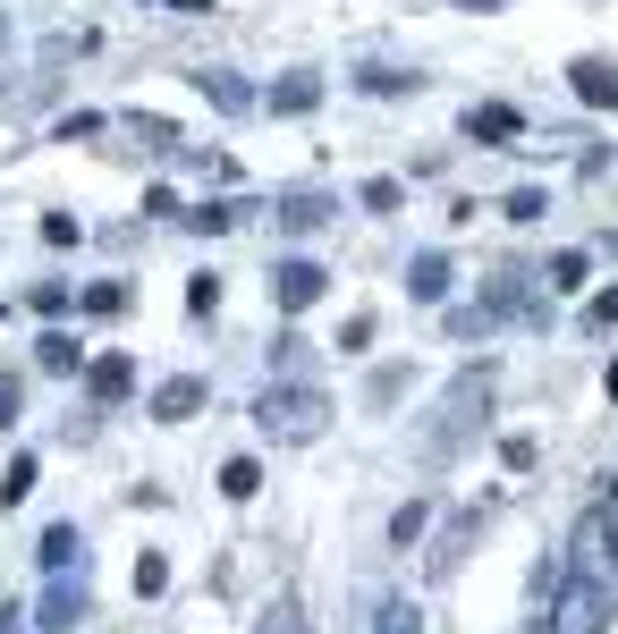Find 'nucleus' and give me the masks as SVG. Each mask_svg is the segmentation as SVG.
<instances>
[{"label":"nucleus","instance_id":"4","mask_svg":"<svg viewBox=\"0 0 618 634\" xmlns=\"http://www.w3.org/2000/svg\"><path fill=\"white\" fill-rule=\"evenodd\" d=\"M568 77H576V102H593V110H618V68H610V60H576Z\"/></svg>","mask_w":618,"mask_h":634},{"label":"nucleus","instance_id":"17","mask_svg":"<svg viewBox=\"0 0 618 634\" xmlns=\"http://www.w3.org/2000/svg\"><path fill=\"white\" fill-rule=\"evenodd\" d=\"M398 195H407L398 178H364V212H398Z\"/></svg>","mask_w":618,"mask_h":634},{"label":"nucleus","instance_id":"20","mask_svg":"<svg viewBox=\"0 0 618 634\" xmlns=\"http://www.w3.org/2000/svg\"><path fill=\"white\" fill-rule=\"evenodd\" d=\"M364 94H416V77H398V68H364Z\"/></svg>","mask_w":618,"mask_h":634},{"label":"nucleus","instance_id":"26","mask_svg":"<svg viewBox=\"0 0 618 634\" xmlns=\"http://www.w3.org/2000/svg\"><path fill=\"white\" fill-rule=\"evenodd\" d=\"M263 634H305V618H296V609H271V618H263Z\"/></svg>","mask_w":618,"mask_h":634},{"label":"nucleus","instance_id":"8","mask_svg":"<svg viewBox=\"0 0 618 634\" xmlns=\"http://www.w3.org/2000/svg\"><path fill=\"white\" fill-rule=\"evenodd\" d=\"M517 110H509V102H483V110H466V136H483V144H509V136H517Z\"/></svg>","mask_w":618,"mask_h":634},{"label":"nucleus","instance_id":"9","mask_svg":"<svg viewBox=\"0 0 618 634\" xmlns=\"http://www.w3.org/2000/svg\"><path fill=\"white\" fill-rule=\"evenodd\" d=\"M77 618H85V592H77V584H51V601H43V618H34V626H43V634H68Z\"/></svg>","mask_w":618,"mask_h":634},{"label":"nucleus","instance_id":"27","mask_svg":"<svg viewBox=\"0 0 618 634\" xmlns=\"http://www.w3.org/2000/svg\"><path fill=\"white\" fill-rule=\"evenodd\" d=\"M0 423H18V380L0 373Z\"/></svg>","mask_w":618,"mask_h":634},{"label":"nucleus","instance_id":"24","mask_svg":"<svg viewBox=\"0 0 618 634\" xmlns=\"http://www.w3.org/2000/svg\"><path fill=\"white\" fill-rule=\"evenodd\" d=\"M585 321H593V330H610V321H618V287H610V296H593V305H585Z\"/></svg>","mask_w":618,"mask_h":634},{"label":"nucleus","instance_id":"13","mask_svg":"<svg viewBox=\"0 0 618 634\" xmlns=\"http://www.w3.org/2000/svg\"><path fill=\"white\" fill-rule=\"evenodd\" d=\"M280 228H296V237L323 228V195H289V203H280Z\"/></svg>","mask_w":618,"mask_h":634},{"label":"nucleus","instance_id":"10","mask_svg":"<svg viewBox=\"0 0 618 634\" xmlns=\"http://www.w3.org/2000/svg\"><path fill=\"white\" fill-rule=\"evenodd\" d=\"M407 287H416L423 305H441V296H450V262H441V254H416V271H407Z\"/></svg>","mask_w":618,"mask_h":634},{"label":"nucleus","instance_id":"16","mask_svg":"<svg viewBox=\"0 0 618 634\" xmlns=\"http://www.w3.org/2000/svg\"><path fill=\"white\" fill-rule=\"evenodd\" d=\"M423 516H432V507H423V500H407V507H398V516H390V541H398V550H407V541L423 533Z\"/></svg>","mask_w":618,"mask_h":634},{"label":"nucleus","instance_id":"11","mask_svg":"<svg viewBox=\"0 0 618 634\" xmlns=\"http://www.w3.org/2000/svg\"><path fill=\"white\" fill-rule=\"evenodd\" d=\"M77 550H85V533H77V525H51V533H43V550H34V559H43V567L60 575V567H77Z\"/></svg>","mask_w":618,"mask_h":634},{"label":"nucleus","instance_id":"19","mask_svg":"<svg viewBox=\"0 0 618 634\" xmlns=\"http://www.w3.org/2000/svg\"><path fill=\"white\" fill-rule=\"evenodd\" d=\"M34 491V457H18V466H9V482H0V507H18Z\"/></svg>","mask_w":618,"mask_h":634},{"label":"nucleus","instance_id":"22","mask_svg":"<svg viewBox=\"0 0 618 634\" xmlns=\"http://www.w3.org/2000/svg\"><path fill=\"white\" fill-rule=\"evenodd\" d=\"M364 348H373V314H357L348 330H339V355H364Z\"/></svg>","mask_w":618,"mask_h":634},{"label":"nucleus","instance_id":"28","mask_svg":"<svg viewBox=\"0 0 618 634\" xmlns=\"http://www.w3.org/2000/svg\"><path fill=\"white\" fill-rule=\"evenodd\" d=\"M170 9H178V17H203V9H212V0H170Z\"/></svg>","mask_w":618,"mask_h":634},{"label":"nucleus","instance_id":"14","mask_svg":"<svg viewBox=\"0 0 618 634\" xmlns=\"http://www.w3.org/2000/svg\"><path fill=\"white\" fill-rule=\"evenodd\" d=\"M196 85H203V94H212V102H221V110H246V102H255V94H246V85H237V77H221V68H203Z\"/></svg>","mask_w":618,"mask_h":634},{"label":"nucleus","instance_id":"2","mask_svg":"<svg viewBox=\"0 0 618 634\" xmlns=\"http://www.w3.org/2000/svg\"><path fill=\"white\" fill-rule=\"evenodd\" d=\"M602 626V601H593V584H568L551 601V634H593Z\"/></svg>","mask_w":618,"mask_h":634},{"label":"nucleus","instance_id":"6","mask_svg":"<svg viewBox=\"0 0 618 634\" xmlns=\"http://www.w3.org/2000/svg\"><path fill=\"white\" fill-rule=\"evenodd\" d=\"M196 407H203V380H196V373H178V380H162V389H153V414H162V423H187Z\"/></svg>","mask_w":618,"mask_h":634},{"label":"nucleus","instance_id":"1","mask_svg":"<svg viewBox=\"0 0 618 634\" xmlns=\"http://www.w3.org/2000/svg\"><path fill=\"white\" fill-rule=\"evenodd\" d=\"M323 389H305V380H289V389H263L255 398V423L271 432V441H314L323 432Z\"/></svg>","mask_w":618,"mask_h":634},{"label":"nucleus","instance_id":"21","mask_svg":"<svg viewBox=\"0 0 618 634\" xmlns=\"http://www.w3.org/2000/svg\"><path fill=\"white\" fill-rule=\"evenodd\" d=\"M119 305H128V287H119V280H102V287H85V314H119Z\"/></svg>","mask_w":618,"mask_h":634},{"label":"nucleus","instance_id":"25","mask_svg":"<svg viewBox=\"0 0 618 634\" xmlns=\"http://www.w3.org/2000/svg\"><path fill=\"white\" fill-rule=\"evenodd\" d=\"M382 634H416V609H407V601H390V609H382Z\"/></svg>","mask_w":618,"mask_h":634},{"label":"nucleus","instance_id":"3","mask_svg":"<svg viewBox=\"0 0 618 634\" xmlns=\"http://www.w3.org/2000/svg\"><path fill=\"white\" fill-rule=\"evenodd\" d=\"M271 287H280V305H289V314H305V305L323 296V262H280Z\"/></svg>","mask_w":618,"mask_h":634},{"label":"nucleus","instance_id":"29","mask_svg":"<svg viewBox=\"0 0 618 634\" xmlns=\"http://www.w3.org/2000/svg\"><path fill=\"white\" fill-rule=\"evenodd\" d=\"M457 9H475V17H483V9H500V0H457Z\"/></svg>","mask_w":618,"mask_h":634},{"label":"nucleus","instance_id":"18","mask_svg":"<svg viewBox=\"0 0 618 634\" xmlns=\"http://www.w3.org/2000/svg\"><path fill=\"white\" fill-rule=\"evenodd\" d=\"M212 305H221V280H212V271H196V280H187V314H212Z\"/></svg>","mask_w":618,"mask_h":634},{"label":"nucleus","instance_id":"23","mask_svg":"<svg viewBox=\"0 0 618 634\" xmlns=\"http://www.w3.org/2000/svg\"><path fill=\"white\" fill-rule=\"evenodd\" d=\"M551 287H585V254H559V262H551Z\"/></svg>","mask_w":618,"mask_h":634},{"label":"nucleus","instance_id":"5","mask_svg":"<svg viewBox=\"0 0 618 634\" xmlns=\"http://www.w3.org/2000/svg\"><path fill=\"white\" fill-rule=\"evenodd\" d=\"M85 389H94L102 407H119V398L136 389V364L128 355H102V364H85Z\"/></svg>","mask_w":618,"mask_h":634},{"label":"nucleus","instance_id":"30","mask_svg":"<svg viewBox=\"0 0 618 634\" xmlns=\"http://www.w3.org/2000/svg\"><path fill=\"white\" fill-rule=\"evenodd\" d=\"M610 398H618V364H610Z\"/></svg>","mask_w":618,"mask_h":634},{"label":"nucleus","instance_id":"15","mask_svg":"<svg viewBox=\"0 0 618 634\" xmlns=\"http://www.w3.org/2000/svg\"><path fill=\"white\" fill-rule=\"evenodd\" d=\"M323 102V85L314 77H289V85H271V110H314Z\"/></svg>","mask_w":618,"mask_h":634},{"label":"nucleus","instance_id":"12","mask_svg":"<svg viewBox=\"0 0 618 634\" xmlns=\"http://www.w3.org/2000/svg\"><path fill=\"white\" fill-rule=\"evenodd\" d=\"M221 491H229V500H255V491H263V466H255V457H229V466H221Z\"/></svg>","mask_w":618,"mask_h":634},{"label":"nucleus","instance_id":"7","mask_svg":"<svg viewBox=\"0 0 618 634\" xmlns=\"http://www.w3.org/2000/svg\"><path fill=\"white\" fill-rule=\"evenodd\" d=\"M34 364H43V373H85V348H77L68 330H43V339H34Z\"/></svg>","mask_w":618,"mask_h":634}]
</instances>
